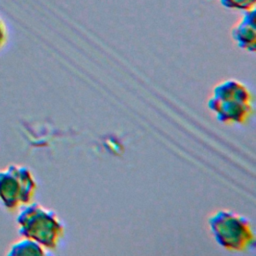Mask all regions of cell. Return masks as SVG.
<instances>
[{
  "instance_id": "cell-3",
  "label": "cell",
  "mask_w": 256,
  "mask_h": 256,
  "mask_svg": "<svg viewBox=\"0 0 256 256\" xmlns=\"http://www.w3.org/2000/svg\"><path fill=\"white\" fill-rule=\"evenodd\" d=\"M208 226L216 243L228 251L253 249L256 236L251 221L230 210H218L208 218Z\"/></svg>"
},
{
  "instance_id": "cell-7",
  "label": "cell",
  "mask_w": 256,
  "mask_h": 256,
  "mask_svg": "<svg viewBox=\"0 0 256 256\" xmlns=\"http://www.w3.org/2000/svg\"><path fill=\"white\" fill-rule=\"evenodd\" d=\"M221 5L235 10H251L254 9L256 0H219Z\"/></svg>"
},
{
  "instance_id": "cell-8",
  "label": "cell",
  "mask_w": 256,
  "mask_h": 256,
  "mask_svg": "<svg viewBox=\"0 0 256 256\" xmlns=\"http://www.w3.org/2000/svg\"><path fill=\"white\" fill-rule=\"evenodd\" d=\"M8 41V29L5 22L0 18V50H2Z\"/></svg>"
},
{
  "instance_id": "cell-6",
  "label": "cell",
  "mask_w": 256,
  "mask_h": 256,
  "mask_svg": "<svg viewBox=\"0 0 256 256\" xmlns=\"http://www.w3.org/2000/svg\"><path fill=\"white\" fill-rule=\"evenodd\" d=\"M47 253V250L42 247L39 243L36 241L22 237L21 239L13 242L6 252L8 256H21V255H45Z\"/></svg>"
},
{
  "instance_id": "cell-4",
  "label": "cell",
  "mask_w": 256,
  "mask_h": 256,
  "mask_svg": "<svg viewBox=\"0 0 256 256\" xmlns=\"http://www.w3.org/2000/svg\"><path fill=\"white\" fill-rule=\"evenodd\" d=\"M37 182L29 167L10 164L0 170V205L14 212L33 202Z\"/></svg>"
},
{
  "instance_id": "cell-5",
  "label": "cell",
  "mask_w": 256,
  "mask_h": 256,
  "mask_svg": "<svg viewBox=\"0 0 256 256\" xmlns=\"http://www.w3.org/2000/svg\"><path fill=\"white\" fill-rule=\"evenodd\" d=\"M232 38L237 46L248 52L256 49L255 9L246 11L239 23L232 29Z\"/></svg>"
},
{
  "instance_id": "cell-1",
  "label": "cell",
  "mask_w": 256,
  "mask_h": 256,
  "mask_svg": "<svg viewBox=\"0 0 256 256\" xmlns=\"http://www.w3.org/2000/svg\"><path fill=\"white\" fill-rule=\"evenodd\" d=\"M16 226L21 237L36 241L47 251L55 250L65 234V227L58 215L36 202L19 209Z\"/></svg>"
},
{
  "instance_id": "cell-2",
  "label": "cell",
  "mask_w": 256,
  "mask_h": 256,
  "mask_svg": "<svg viewBox=\"0 0 256 256\" xmlns=\"http://www.w3.org/2000/svg\"><path fill=\"white\" fill-rule=\"evenodd\" d=\"M208 108L223 124H244L253 113V97L245 84L227 79L213 88Z\"/></svg>"
}]
</instances>
